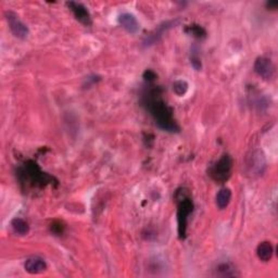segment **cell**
I'll return each mask as SVG.
<instances>
[{"label":"cell","instance_id":"cell-21","mask_svg":"<svg viewBox=\"0 0 278 278\" xmlns=\"http://www.w3.org/2000/svg\"><path fill=\"white\" fill-rule=\"evenodd\" d=\"M266 7L268 8V9L275 10L278 7V2H268V3H266Z\"/></svg>","mask_w":278,"mask_h":278},{"label":"cell","instance_id":"cell-20","mask_svg":"<svg viewBox=\"0 0 278 278\" xmlns=\"http://www.w3.org/2000/svg\"><path fill=\"white\" fill-rule=\"evenodd\" d=\"M144 79L148 83H152L157 79V74L153 71H151V70H147V71L144 73Z\"/></svg>","mask_w":278,"mask_h":278},{"label":"cell","instance_id":"cell-15","mask_svg":"<svg viewBox=\"0 0 278 278\" xmlns=\"http://www.w3.org/2000/svg\"><path fill=\"white\" fill-rule=\"evenodd\" d=\"M185 32L188 33L191 36H194L195 38H198V40H202V38H205L206 36L205 29L201 25H198V24L188 25L186 28H185Z\"/></svg>","mask_w":278,"mask_h":278},{"label":"cell","instance_id":"cell-16","mask_svg":"<svg viewBox=\"0 0 278 278\" xmlns=\"http://www.w3.org/2000/svg\"><path fill=\"white\" fill-rule=\"evenodd\" d=\"M216 275L221 277H234L238 274L236 273V269L228 263H223L216 268Z\"/></svg>","mask_w":278,"mask_h":278},{"label":"cell","instance_id":"cell-2","mask_svg":"<svg viewBox=\"0 0 278 278\" xmlns=\"http://www.w3.org/2000/svg\"><path fill=\"white\" fill-rule=\"evenodd\" d=\"M175 199L177 201V223H179V237L185 239L187 235L188 218L194 211V202L188 194V190L181 188L176 191Z\"/></svg>","mask_w":278,"mask_h":278},{"label":"cell","instance_id":"cell-14","mask_svg":"<svg viewBox=\"0 0 278 278\" xmlns=\"http://www.w3.org/2000/svg\"><path fill=\"white\" fill-rule=\"evenodd\" d=\"M11 227L13 229V231L19 236H25L28 234L29 231V226L28 224L20 218L13 219L11 221Z\"/></svg>","mask_w":278,"mask_h":278},{"label":"cell","instance_id":"cell-8","mask_svg":"<svg viewBox=\"0 0 278 278\" xmlns=\"http://www.w3.org/2000/svg\"><path fill=\"white\" fill-rule=\"evenodd\" d=\"M180 22H181L180 19H175V20L164 22L163 24L159 25L154 32H152L149 36L146 37V40L144 41V46H146V47H149V46H152L156 43H158L165 32H167L168 29H171L173 27H176L180 24Z\"/></svg>","mask_w":278,"mask_h":278},{"label":"cell","instance_id":"cell-17","mask_svg":"<svg viewBox=\"0 0 278 278\" xmlns=\"http://www.w3.org/2000/svg\"><path fill=\"white\" fill-rule=\"evenodd\" d=\"M188 83L184 80H177L173 83V90L175 94L180 97L186 95V92L188 91Z\"/></svg>","mask_w":278,"mask_h":278},{"label":"cell","instance_id":"cell-3","mask_svg":"<svg viewBox=\"0 0 278 278\" xmlns=\"http://www.w3.org/2000/svg\"><path fill=\"white\" fill-rule=\"evenodd\" d=\"M19 176L22 182H28L32 186H46L53 181V177L44 173L36 162L29 160L20 168Z\"/></svg>","mask_w":278,"mask_h":278},{"label":"cell","instance_id":"cell-1","mask_svg":"<svg viewBox=\"0 0 278 278\" xmlns=\"http://www.w3.org/2000/svg\"><path fill=\"white\" fill-rule=\"evenodd\" d=\"M142 103L146 110L150 112L151 117L156 121V124L161 129L171 133L179 132L180 127L174 120L173 110L162 99L161 88L153 86L147 89L142 97Z\"/></svg>","mask_w":278,"mask_h":278},{"label":"cell","instance_id":"cell-19","mask_svg":"<svg viewBox=\"0 0 278 278\" xmlns=\"http://www.w3.org/2000/svg\"><path fill=\"white\" fill-rule=\"evenodd\" d=\"M63 230H64V226L60 222H55L51 225V231L52 233H55L56 235L62 234Z\"/></svg>","mask_w":278,"mask_h":278},{"label":"cell","instance_id":"cell-11","mask_svg":"<svg viewBox=\"0 0 278 278\" xmlns=\"http://www.w3.org/2000/svg\"><path fill=\"white\" fill-rule=\"evenodd\" d=\"M24 268L28 274L37 275V274H41V273L45 272L46 269H47V264H46L45 260H43L42 258L33 257V258H29L25 261Z\"/></svg>","mask_w":278,"mask_h":278},{"label":"cell","instance_id":"cell-5","mask_svg":"<svg viewBox=\"0 0 278 278\" xmlns=\"http://www.w3.org/2000/svg\"><path fill=\"white\" fill-rule=\"evenodd\" d=\"M6 20L9 24V27L11 29L12 34L20 38V40H25L29 34V29L25 23H23L17 14L12 11L6 12Z\"/></svg>","mask_w":278,"mask_h":278},{"label":"cell","instance_id":"cell-10","mask_svg":"<svg viewBox=\"0 0 278 278\" xmlns=\"http://www.w3.org/2000/svg\"><path fill=\"white\" fill-rule=\"evenodd\" d=\"M119 24L130 34H136L139 30V23L132 13H122L118 19Z\"/></svg>","mask_w":278,"mask_h":278},{"label":"cell","instance_id":"cell-12","mask_svg":"<svg viewBox=\"0 0 278 278\" xmlns=\"http://www.w3.org/2000/svg\"><path fill=\"white\" fill-rule=\"evenodd\" d=\"M273 253H274V249H273V246H272L271 242L263 241V242H261L258 246L257 254H258V257L261 261L268 262L269 260L272 259Z\"/></svg>","mask_w":278,"mask_h":278},{"label":"cell","instance_id":"cell-18","mask_svg":"<svg viewBox=\"0 0 278 278\" xmlns=\"http://www.w3.org/2000/svg\"><path fill=\"white\" fill-rule=\"evenodd\" d=\"M190 62H191V65L194 66L195 70H197V71H200L202 67V64H201V59H200L197 55H192L190 57Z\"/></svg>","mask_w":278,"mask_h":278},{"label":"cell","instance_id":"cell-13","mask_svg":"<svg viewBox=\"0 0 278 278\" xmlns=\"http://www.w3.org/2000/svg\"><path fill=\"white\" fill-rule=\"evenodd\" d=\"M230 200H231V190L225 187V188L220 189L218 195H216L215 202L220 210H224V208H226L228 206Z\"/></svg>","mask_w":278,"mask_h":278},{"label":"cell","instance_id":"cell-4","mask_svg":"<svg viewBox=\"0 0 278 278\" xmlns=\"http://www.w3.org/2000/svg\"><path fill=\"white\" fill-rule=\"evenodd\" d=\"M231 168H233V159L229 154H224L208 168V175L216 183H225L231 175Z\"/></svg>","mask_w":278,"mask_h":278},{"label":"cell","instance_id":"cell-7","mask_svg":"<svg viewBox=\"0 0 278 278\" xmlns=\"http://www.w3.org/2000/svg\"><path fill=\"white\" fill-rule=\"evenodd\" d=\"M254 71L264 81H272L275 76V65L271 59L259 57L254 62Z\"/></svg>","mask_w":278,"mask_h":278},{"label":"cell","instance_id":"cell-9","mask_svg":"<svg viewBox=\"0 0 278 278\" xmlns=\"http://www.w3.org/2000/svg\"><path fill=\"white\" fill-rule=\"evenodd\" d=\"M66 5L70 8V10L73 12L75 19L79 22H81L82 24H84L85 26H90L92 24L91 15H90L89 11L87 10V8L85 7L83 4L70 2Z\"/></svg>","mask_w":278,"mask_h":278},{"label":"cell","instance_id":"cell-6","mask_svg":"<svg viewBox=\"0 0 278 278\" xmlns=\"http://www.w3.org/2000/svg\"><path fill=\"white\" fill-rule=\"evenodd\" d=\"M247 167H248V172L252 176H261L263 175L266 168V160L263 152L257 150L251 153V156L248 158L247 162Z\"/></svg>","mask_w":278,"mask_h":278}]
</instances>
